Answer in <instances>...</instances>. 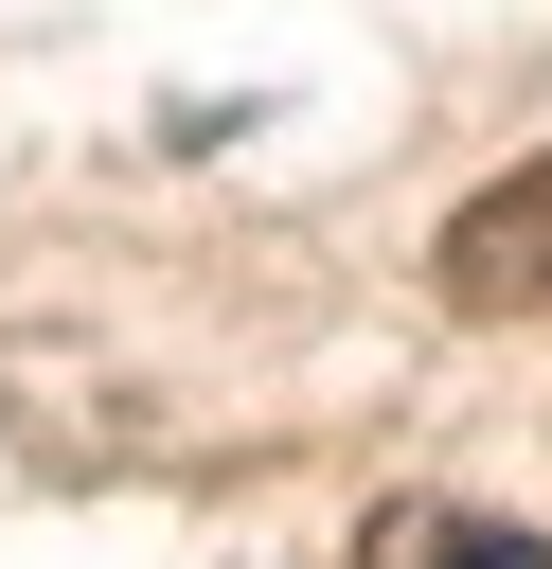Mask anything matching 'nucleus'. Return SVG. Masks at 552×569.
Returning <instances> with one entry per match:
<instances>
[{"label": "nucleus", "instance_id": "obj_1", "mask_svg": "<svg viewBox=\"0 0 552 569\" xmlns=\"http://www.w3.org/2000/svg\"><path fill=\"white\" fill-rule=\"evenodd\" d=\"M427 267H445V302H463V320H534V302H552V160L481 178V196L445 213V249H427Z\"/></svg>", "mask_w": 552, "mask_h": 569}, {"label": "nucleus", "instance_id": "obj_2", "mask_svg": "<svg viewBox=\"0 0 552 569\" xmlns=\"http://www.w3.org/2000/svg\"><path fill=\"white\" fill-rule=\"evenodd\" d=\"M356 569H552L516 516H445V498H410V516H374L356 533Z\"/></svg>", "mask_w": 552, "mask_h": 569}]
</instances>
